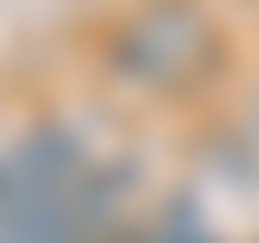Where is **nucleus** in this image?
I'll use <instances>...</instances> for the list:
<instances>
[{
	"instance_id": "obj_2",
	"label": "nucleus",
	"mask_w": 259,
	"mask_h": 243,
	"mask_svg": "<svg viewBox=\"0 0 259 243\" xmlns=\"http://www.w3.org/2000/svg\"><path fill=\"white\" fill-rule=\"evenodd\" d=\"M210 16L194 8V0H146L138 16H121L113 24V40H105V65H113V81H130V89H186L202 65H210Z\"/></svg>"
},
{
	"instance_id": "obj_3",
	"label": "nucleus",
	"mask_w": 259,
	"mask_h": 243,
	"mask_svg": "<svg viewBox=\"0 0 259 243\" xmlns=\"http://www.w3.org/2000/svg\"><path fill=\"white\" fill-rule=\"evenodd\" d=\"M113 243H219V235H210V219H202V211H186V202H170V211H154V219H138V227H121Z\"/></svg>"
},
{
	"instance_id": "obj_4",
	"label": "nucleus",
	"mask_w": 259,
	"mask_h": 243,
	"mask_svg": "<svg viewBox=\"0 0 259 243\" xmlns=\"http://www.w3.org/2000/svg\"><path fill=\"white\" fill-rule=\"evenodd\" d=\"M251 138H259V113H251Z\"/></svg>"
},
{
	"instance_id": "obj_1",
	"label": "nucleus",
	"mask_w": 259,
	"mask_h": 243,
	"mask_svg": "<svg viewBox=\"0 0 259 243\" xmlns=\"http://www.w3.org/2000/svg\"><path fill=\"white\" fill-rule=\"evenodd\" d=\"M130 227V162L49 122L0 154V243H113Z\"/></svg>"
}]
</instances>
